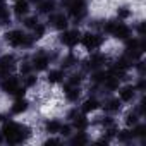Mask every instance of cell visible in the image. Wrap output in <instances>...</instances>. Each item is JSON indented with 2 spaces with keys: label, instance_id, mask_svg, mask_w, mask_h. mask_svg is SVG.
<instances>
[{
  "label": "cell",
  "instance_id": "obj_9",
  "mask_svg": "<svg viewBox=\"0 0 146 146\" xmlns=\"http://www.w3.org/2000/svg\"><path fill=\"white\" fill-rule=\"evenodd\" d=\"M48 64H50V58H48L46 55H38V57H35V60H33V69H36V70H45V69L48 67Z\"/></svg>",
  "mask_w": 146,
  "mask_h": 146
},
{
  "label": "cell",
  "instance_id": "obj_31",
  "mask_svg": "<svg viewBox=\"0 0 146 146\" xmlns=\"http://www.w3.org/2000/svg\"><path fill=\"white\" fill-rule=\"evenodd\" d=\"M117 16H119V17H122V19H124V17H127V16H129V11H125V9H120V11H119V12H117Z\"/></svg>",
  "mask_w": 146,
  "mask_h": 146
},
{
  "label": "cell",
  "instance_id": "obj_22",
  "mask_svg": "<svg viewBox=\"0 0 146 146\" xmlns=\"http://www.w3.org/2000/svg\"><path fill=\"white\" fill-rule=\"evenodd\" d=\"M33 29H35V38H36V40H38V38H41V36L45 35V28H43L41 24H36Z\"/></svg>",
  "mask_w": 146,
  "mask_h": 146
},
{
  "label": "cell",
  "instance_id": "obj_27",
  "mask_svg": "<svg viewBox=\"0 0 146 146\" xmlns=\"http://www.w3.org/2000/svg\"><path fill=\"white\" fill-rule=\"evenodd\" d=\"M9 17V12H7V9L4 7V5H0V19H7Z\"/></svg>",
  "mask_w": 146,
  "mask_h": 146
},
{
  "label": "cell",
  "instance_id": "obj_12",
  "mask_svg": "<svg viewBox=\"0 0 146 146\" xmlns=\"http://www.w3.org/2000/svg\"><path fill=\"white\" fill-rule=\"evenodd\" d=\"M28 11H29V7H28V4L24 2V0H17V4L14 5V12L17 16H26Z\"/></svg>",
  "mask_w": 146,
  "mask_h": 146
},
{
  "label": "cell",
  "instance_id": "obj_28",
  "mask_svg": "<svg viewBox=\"0 0 146 146\" xmlns=\"http://www.w3.org/2000/svg\"><path fill=\"white\" fill-rule=\"evenodd\" d=\"M79 81H81V76H76L74 74V76H72V79L69 81V84L70 86H76V84H79Z\"/></svg>",
  "mask_w": 146,
  "mask_h": 146
},
{
  "label": "cell",
  "instance_id": "obj_35",
  "mask_svg": "<svg viewBox=\"0 0 146 146\" xmlns=\"http://www.w3.org/2000/svg\"><path fill=\"white\" fill-rule=\"evenodd\" d=\"M0 2H2V0H0Z\"/></svg>",
  "mask_w": 146,
  "mask_h": 146
},
{
  "label": "cell",
  "instance_id": "obj_17",
  "mask_svg": "<svg viewBox=\"0 0 146 146\" xmlns=\"http://www.w3.org/2000/svg\"><path fill=\"white\" fill-rule=\"evenodd\" d=\"M65 96H67V100H70V102L78 100V96H79V88H76V86H70V88L65 91Z\"/></svg>",
  "mask_w": 146,
  "mask_h": 146
},
{
  "label": "cell",
  "instance_id": "obj_1",
  "mask_svg": "<svg viewBox=\"0 0 146 146\" xmlns=\"http://www.w3.org/2000/svg\"><path fill=\"white\" fill-rule=\"evenodd\" d=\"M4 137L7 139V143L11 144H19L23 141L28 139L29 136V129L26 125H21V124H16V122H9L4 125V131H2Z\"/></svg>",
  "mask_w": 146,
  "mask_h": 146
},
{
  "label": "cell",
  "instance_id": "obj_14",
  "mask_svg": "<svg viewBox=\"0 0 146 146\" xmlns=\"http://www.w3.org/2000/svg\"><path fill=\"white\" fill-rule=\"evenodd\" d=\"M60 127H62V122H58V120H48L46 122V132H50V134L60 132Z\"/></svg>",
  "mask_w": 146,
  "mask_h": 146
},
{
  "label": "cell",
  "instance_id": "obj_24",
  "mask_svg": "<svg viewBox=\"0 0 146 146\" xmlns=\"http://www.w3.org/2000/svg\"><path fill=\"white\" fill-rule=\"evenodd\" d=\"M144 131H146L144 125H137V127L132 131V136H144Z\"/></svg>",
  "mask_w": 146,
  "mask_h": 146
},
{
  "label": "cell",
  "instance_id": "obj_25",
  "mask_svg": "<svg viewBox=\"0 0 146 146\" xmlns=\"http://www.w3.org/2000/svg\"><path fill=\"white\" fill-rule=\"evenodd\" d=\"M125 122H127V125H136L137 124V117L131 113V115H127V120Z\"/></svg>",
  "mask_w": 146,
  "mask_h": 146
},
{
  "label": "cell",
  "instance_id": "obj_8",
  "mask_svg": "<svg viewBox=\"0 0 146 146\" xmlns=\"http://www.w3.org/2000/svg\"><path fill=\"white\" fill-rule=\"evenodd\" d=\"M50 23H52V26L57 28V29H65V28H67V17H65L64 14H55V16H52V17H50Z\"/></svg>",
  "mask_w": 146,
  "mask_h": 146
},
{
  "label": "cell",
  "instance_id": "obj_19",
  "mask_svg": "<svg viewBox=\"0 0 146 146\" xmlns=\"http://www.w3.org/2000/svg\"><path fill=\"white\" fill-rule=\"evenodd\" d=\"M102 64H105V57H102V55H95V57H91V60H90V67H93V69L102 67Z\"/></svg>",
  "mask_w": 146,
  "mask_h": 146
},
{
  "label": "cell",
  "instance_id": "obj_26",
  "mask_svg": "<svg viewBox=\"0 0 146 146\" xmlns=\"http://www.w3.org/2000/svg\"><path fill=\"white\" fill-rule=\"evenodd\" d=\"M38 24V19L36 17H29V19H26V26L28 28H35Z\"/></svg>",
  "mask_w": 146,
  "mask_h": 146
},
{
  "label": "cell",
  "instance_id": "obj_20",
  "mask_svg": "<svg viewBox=\"0 0 146 146\" xmlns=\"http://www.w3.org/2000/svg\"><path fill=\"white\" fill-rule=\"evenodd\" d=\"M86 125H88L86 117H76V120H74V127H76V129L84 131V129H86Z\"/></svg>",
  "mask_w": 146,
  "mask_h": 146
},
{
  "label": "cell",
  "instance_id": "obj_23",
  "mask_svg": "<svg viewBox=\"0 0 146 146\" xmlns=\"http://www.w3.org/2000/svg\"><path fill=\"white\" fill-rule=\"evenodd\" d=\"M74 64H76V57H74V55H69V57H65V60H64V67L74 65Z\"/></svg>",
  "mask_w": 146,
  "mask_h": 146
},
{
  "label": "cell",
  "instance_id": "obj_6",
  "mask_svg": "<svg viewBox=\"0 0 146 146\" xmlns=\"http://www.w3.org/2000/svg\"><path fill=\"white\" fill-rule=\"evenodd\" d=\"M12 65H14V55H5V57L0 58V76L2 78L9 76Z\"/></svg>",
  "mask_w": 146,
  "mask_h": 146
},
{
  "label": "cell",
  "instance_id": "obj_15",
  "mask_svg": "<svg viewBox=\"0 0 146 146\" xmlns=\"http://www.w3.org/2000/svg\"><path fill=\"white\" fill-rule=\"evenodd\" d=\"M64 78V72L60 69L57 70H50V74H48V83H60Z\"/></svg>",
  "mask_w": 146,
  "mask_h": 146
},
{
  "label": "cell",
  "instance_id": "obj_29",
  "mask_svg": "<svg viewBox=\"0 0 146 146\" xmlns=\"http://www.w3.org/2000/svg\"><path fill=\"white\" fill-rule=\"evenodd\" d=\"M60 134L69 136V134H70V125H62V127H60Z\"/></svg>",
  "mask_w": 146,
  "mask_h": 146
},
{
  "label": "cell",
  "instance_id": "obj_18",
  "mask_svg": "<svg viewBox=\"0 0 146 146\" xmlns=\"http://www.w3.org/2000/svg\"><path fill=\"white\" fill-rule=\"evenodd\" d=\"M53 7H55V4L52 2V0H46V2L40 4V12H41V14H50V12L53 11Z\"/></svg>",
  "mask_w": 146,
  "mask_h": 146
},
{
  "label": "cell",
  "instance_id": "obj_2",
  "mask_svg": "<svg viewBox=\"0 0 146 146\" xmlns=\"http://www.w3.org/2000/svg\"><path fill=\"white\" fill-rule=\"evenodd\" d=\"M105 31L113 35L115 38L119 40H127L131 36V29L124 24V23H115V21H110L107 26H105Z\"/></svg>",
  "mask_w": 146,
  "mask_h": 146
},
{
  "label": "cell",
  "instance_id": "obj_7",
  "mask_svg": "<svg viewBox=\"0 0 146 146\" xmlns=\"http://www.w3.org/2000/svg\"><path fill=\"white\" fill-rule=\"evenodd\" d=\"M70 14L74 16V17H83L86 14V4H84V0H72V4H70Z\"/></svg>",
  "mask_w": 146,
  "mask_h": 146
},
{
  "label": "cell",
  "instance_id": "obj_30",
  "mask_svg": "<svg viewBox=\"0 0 146 146\" xmlns=\"http://www.w3.org/2000/svg\"><path fill=\"white\" fill-rule=\"evenodd\" d=\"M35 83H36V78L35 76H26V84L28 86H33Z\"/></svg>",
  "mask_w": 146,
  "mask_h": 146
},
{
  "label": "cell",
  "instance_id": "obj_11",
  "mask_svg": "<svg viewBox=\"0 0 146 146\" xmlns=\"http://www.w3.org/2000/svg\"><path fill=\"white\" fill-rule=\"evenodd\" d=\"M28 107H29V103H28L24 98H17L16 103L12 105V112H14V113H23V112L28 110Z\"/></svg>",
  "mask_w": 146,
  "mask_h": 146
},
{
  "label": "cell",
  "instance_id": "obj_3",
  "mask_svg": "<svg viewBox=\"0 0 146 146\" xmlns=\"http://www.w3.org/2000/svg\"><path fill=\"white\" fill-rule=\"evenodd\" d=\"M5 40H7L12 46H28V45H31V40H29L23 31H17V29L7 33V35H5Z\"/></svg>",
  "mask_w": 146,
  "mask_h": 146
},
{
  "label": "cell",
  "instance_id": "obj_5",
  "mask_svg": "<svg viewBox=\"0 0 146 146\" xmlns=\"http://www.w3.org/2000/svg\"><path fill=\"white\" fill-rule=\"evenodd\" d=\"M60 41L64 43V45H67V46H74L78 41H79V33L78 31H64L62 35H60Z\"/></svg>",
  "mask_w": 146,
  "mask_h": 146
},
{
  "label": "cell",
  "instance_id": "obj_34",
  "mask_svg": "<svg viewBox=\"0 0 146 146\" xmlns=\"http://www.w3.org/2000/svg\"><path fill=\"white\" fill-rule=\"evenodd\" d=\"M0 141H2V137H0Z\"/></svg>",
  "mask_w": 146,
  "mask_h": 146
},
{
  "label": "cell",
  "instance_id": "obj_10",
  "mask_svg": "<svg viewBox=\"0 0 146 146\" xmlns=\"http://www.w3.org/2000/svg\"><path fill=\"white\" fill-rule=\"evenodd\" d=\"M136 95V88L134 86H125L120 90V100L122 102H131Z\"/></svg>",
  "mask_w": 146,
  "mask_h": 146
},
{
  "label": "cell",
  "instance_id": "obj_16",
  "mask_svg": "<svg viewBox=\"0 0 146 146\" xmlns=\"http://www.w3.org/2000/svg\"><path fill=\"white\" fill-rule=\"evenodd\" d=\"M119 108H120V100H119V98H115V100H108L107 105H105V110H107V112H117Z\"/></svg>",
  "mask_w": 146,
  "mask_h": 146
},
{
  "label": "cell",
  "instance_id": "obj_21",
  "mask_svg": "<svg viewBox=\"0 0 146 146\" xmlns=\"http://www.w3.org/2000/svg\"><path fill=\"white\" fill-rule=\"evenodd\" d=\"M70 143H72V144H86V143H88V137H86L83 132H79L78 136H74V137L70 139Z\"/></svg>",
  "mask_w": 146,
  "mask_h": 146
},
{
  "label": "cell",
  "instance_id": "obj_13",
  "mask_svg": "<svg viewBox=\"0 0 146 146\" xmlns=\"http://www.w3.org/2000/svg\"><path fill=\"white\" fill-rule=\"evenodd\" d=\"M98 100H95V98H90V100H86L84 103H83V112L84 113H88V112H93V110H96L98 108Z\"/></svg>",
  "mask_w": 146,
  "mask_h": 146
},
{
  "label": "cell",
  "instance_id": "obj_33",
  "mask_svg": "<svg viewBox=\"0 0 146 146\" xmlns=\"http://www.w3.org/2000/svg\"><path fill=\"white\" fill-rule=\"evenodd\" d=\"M0 122H2V115H0Z\"/></svg>",
  "mask_w": 146,
  "mask_h": 146
},
{
  "label": "cell",
  "instance_id": "obj_4",
  "mask_svg": "<svg viewBox=\"0 0 146 146\" xmlns=\"http://www.w3.org/2000/svg\"><path fill=\"white\" fill-rule=\"evenodd\" d=\"M83 45L88 50H96L102 45V36L100 35H95V33H86L83 36Z\"/></svg>",
  "mask_w": 146,
  "mask_h": 146
},
{
  "label": "cell",
  "instance_id": "obj_32",
  "mask_svg": "<svg viewBox=\"0 0 146 146\" xmlns=\"http://www.w3.org/2000/svg\"><path fill=\"white\" fill-rule=\"evenodd\" d=\"M45 144H58V139H46Z\"/></svg>",
  "mask_w": 146,
  "mask_h": 146
}]
</instances>
